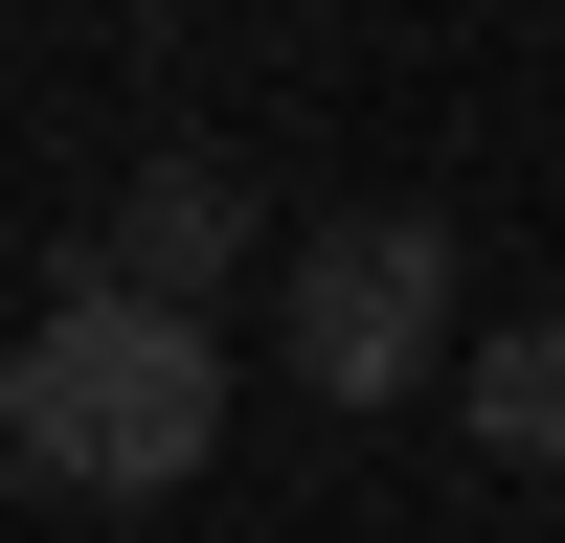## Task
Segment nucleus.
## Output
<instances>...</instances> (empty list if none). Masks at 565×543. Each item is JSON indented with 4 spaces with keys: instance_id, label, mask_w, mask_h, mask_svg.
<instances>
[{
    "instance_id": "nucleus-4",
    "label": "nucleus",
    "mask_w": 565,
    "mask_h": 543,
    "mask_svg": "<svg viewBox=\"0 0 565 543\" xmlns=\"http://www.w3.org/2000/svg\"><path fill=\"white\" fill-rule=\"evenodd\" d=\"M476 453H543L565 476V317H498L476 340Z\"/></svg>"
},
{
    "instance_id": "nucleus-2",
    "label": "nucleus",
    "mask_w": 565,
    "mask_h": 543,
    "mask_svg": "<svg viewBox=\"0 0 565 543\" xmlns=\"http://www.w3.org/2000/svg\"><path fill=\"white\" fill-rule=\"evenodd\" d=\"M430 317H452V226H430V204H362V226H317V249L271 272V340H295L317 407L430 385Z\"/></svg>"
},
{
    "instance_id": "nucleus-3",
    "label": "nucleus",
    "mask_w": 565,
    "mask_h": 543,
    "mask_svg": "<svg viewBox=\"0 0 565 543\" xmlns=\"http://www.w3.org/2000/svg\"><path fill=\"white\" fill-rule=\"evenodd\" d=\"M226 272H249V204H226V159H136V204L90 226V295H159V317H204Z\"/></svg>"
},
{
    "instance_id": "nucleus-1",
    "label": "nucleus",
    "mask_w": 565,
    "mask_h": 543,
    "mask_svg": "<svg viewBox=\"0 0 565 543\" xmlns=\"http://www.w3.org/2000/svg\"><path fill=\"white\" fill-rule=\"evenodd\" d=\"M0 453H23L45 498H181V476L226 453V340L68 272V295L0 340Z\"/></svg>"
}]
</instances>
